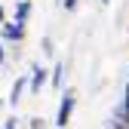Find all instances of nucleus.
I'll return each instance as SVG.
<instances>
[{"label":"nucleus","instance_id":"0eeeda50","mask_svg":"<svg viewBox=\"0 0 129 129\" xmlns=\"http://www.w3.org/2000/svg\"><path fill=\"white\" fill-rule=\"evenodd\" d=\"M43 52H46V55H52V52H55V46H52V37H43Z\"/></svg>","mask_w":129,"mask_h":129},{"label":"nucleus","instance_id":"6e6552de","mask_svg":"<svg viewBox=\"0 0 129 129\" xmlns=\"http://www.w3.org/2000/svg\"><path fill=\"white\" fill-rule=\"evenodd\" d=\"M61 6H64V9H68V12H74V9L80 6V0H61Z\"/></svg>","mask_w":129,"mask_h":129},{"label":"nucleus","instance_id":"9d476101","mask_svg":"<svg viewBox=\"0 0 129 129\" xmlns=\"http://www.w3.org/2000/svg\"><path fill=\"white\" fill-rule=\"evenodd\" d=\"M123 108L129 111V83H126V92H123Z\"/></svg>","mask_w":129,"mask_h":129},{"label":"nucleus","instance_id":"423d86ee","mask_svg":"<svg viewBox=\"0 0 129 129\" xmlns=\"http://www.w3.org/2000/svg\"><path fill=\"white\" fill-rule=\"evenodd\" d=\"M61 77H64V61H55V68L49 71V83L55 89H61Z\"/></svg>","mask_w":129,"mask_h":129},{"label":"nucleus","instance_id":"20e7f679","mask_svg":"<svg viewBox=\"0 0 129 129\" xmlns=\"http://www.w3.org/2000/svg\"><path fill=\"white\" fill-rule=\"evenodd\" d=\"M25 89H28V77H19V80L12 83V89H9V105H12V108L22 102V92H25Z\"/></svg>","mask_w":129,"mask_h":129},{"label":"nucleus","instance_id":"ddd939ff","mask_svg":"<svg viewBox=\"0 0 129 129\" xmlns=\"http://www.w3.org/2000/svg\"><path fill=\"white\" fill-rule=\"evenodd\" d=\"M6 22V9H3V3H0V25Z\"/></svg>","mask_w":129,"mask_h":129},{"label":"nucleus","instance_id":"f03ea898","mask_svg":"<svg viewBox=\"0 0 129 129\" xmlns=\"http://www.w3.org/2000/svg\"><path fill=\"white\" fill-rule=\"evenodd\" d=\"M0 40L3 43H22L25 40V25H19V22H3L0 25Z\"/></svg>","mask_w":129,"mask_h":129},{"label":"nucleus","instance_id":"39448f33","mask_svg":"<svg viewBox=\"0 0 129 129\" xmlns=\"http://www.w3.org/2000/svg\"><path fill=\"white\" fill-rule=\"evenodd\" d=\"M28 19H31V0H19L15 3V22L28 25Z\"/></svg>","mask_w":129,"mask_h":129},{"label":"nucleus","instance_id":"4468645a","mask_svg":"<svg viewBox=\"0 0 129 129\" xmlns=\"http://www.w3.org/2000/svg\"><path fill=\"white\" fill-rule=\"evenodd\" d=\"M102 3H111V0H102Z\"/></svg>","mask_w":129,"mask_h":129},{"label":"nucleus","instance_id":"7ed1b4c3","mask_svg":"<svg viewBox=\"0 0 129 129\" xmlns=\"http://www.w3.org/2000/svg\"><path fill=\"white\" fill-rule=\"evenodd\" d=\"M46 80H49V71H46L43 64H31V74H28V89L37 95V92L46 86Z\"/></svg>","mask_w":129,"mask_h":129},{"label":"nucleus","instance_id":"f8f14e48","mask_svg":"<svg viewBox=\"0 0 129 129\" xmlns=\"http://www.w3.org/2000/svg\"><path fill=\"white\" fill-rule=\"evenodd\" d=\"M6 61V49H3V40H0V64Z\"/></svg>","mask_w":129,"mask_h":129},{"label":"nucleus","instance_id":"1a4fd4ad","mask_svg":"<svg viewBox=\"0 0 129 129\" xmlns=\"http://www.w3.org/2000/svg\"><path fill=\"white\" fill-rule=\"evenodd\" d=\"M31 129H43V120H40V117H34V120H31Z\"/></svg>","mask_w":129,"mask_h":129},{"label":"nucleus","instance_id":"9b49d317","mask_svg":"<svg viewBox=\"0 0 129 129\" xmlns=\"http://www.w3.org/2000/svg\"><path fill=\"white\" fill-rule=\"evenodd\" d=\"M3 129H15V117H9V120L3 123Z\"/></svg>","mask_w":129,"mask_h":129},{"label":"nucleus","instance_id":"f257e3e1","mask_svg":"<svg viewBox=\"0 0 129 129\" xmlns=\"http://www.w3.org/2000/svg\"><path fill=\"white\" fill-rule=\"evenodd\" d=\"M74 108H77V89H64L61 92V102H58V114H55V126L58 129H68L71 117H74Z\"/></svg>","mask_w":129,"mask_h":129}]
</instances>
